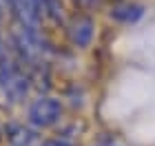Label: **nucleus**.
Here are the masks:
<instances>
[{
  "label": "nucleus",
  "instance_id": "1",
  "mask_svg": "<svg viewBox=\"0 0 155 146\" xmlns=\"http://www.w3.org/2000/svg\"><path fill=\"white\" fill-rule=\"evenodd\" d=\"M0 91L13 104L22 102L29 93V82H27L25 73L18 69V64H13L9 60L0 62Z\"/></svg>",
  "mask_w": 155,
  "mask_h": 146
},
{
  "label": "nucleus",
  "instance_id": "2",
  "mask_svg": "<svg viewBox=\"0 0 155 146\" xmlns=\"http://www.w3.org/2000/svg\"><path fill=\"white\" fill-rule=\"evenodd\" d=\"M62 117V104L51 95H40L29 106V122L36 128H49Z\"/></svg>",
  "mask_w": 155,
  "mask_h": 146
},
{
  "label": "nucleus",
  "instance_id": "3",
  "mask_svg": "<svg viewBox=\"0 0 155 146\" xmlns=\"http://www.w3.org/2000/svg\"><path fill=\"white\" fill-rule=\"evenodd\" d=\"M69 38L75 47H89L93 40V20L89 16H75L69 22Z\"/></svg>",
  "mask_w": 155,
  "mask_h": 146
},
{
  "label": "nucleus",
  "instance_id": "4",
  "mask_svg": "<svg viewBox=\"0 0 155 146\" xmlns=\"http://www.w3.org/2000/svg\"><path fill=\"white\" fill-rule=\"evenodd\" d=\"M142 13H144L142 5L129 2V5H120V7H115V9H111V18L120 20V22H135V20L142 18Z\"/></svg>",
  "mask_w": 155,
  "mask_h": 146
},
{
  "label": "nucleus",
  "instance_id": "5",
  "mask_svg": "<svg viewBox=\"0 0 155 146\" xmlns=\"http://www.w3.org/2000/svg\"><path fill=\"white\" fill-rule=\"evenodd\" d=\"M38 146H71V144L64 142V140H47V142H42Z\"/></svg>",
  "mask_w": 155,
  "mask_h": 146
},
{
  "label": "nucleus",
  "instance_id": "6",
  "mask_svg": "<svg viewBox=\"0 0 155 146\" xmlns=\"http://www.w3.org/2000/svg\"><path fill=\"white\" fill-rule=\"evenodd\" d=\"M80 7H84V9H91V7H95L97 5V0H75Z\"/></svg>",
  "mask_w": 155,
  "mask_h": 146
},
{
  "label": "nucleus",
  "instance_id": "7",
  "mask_svg": "<svg viewBox=\"0 0 155 146\" xmlns=\"http://www.w3.org/2000/svg\"><path fill=\"white\" fill-rule=\"evenodd\" d=\"M0 11H11V0H0Z\"/></svg>",
  "mask_w": 155,
  "mask_h": 146
},
{
  "label": "nucleus",
  "instance_id": "8",
  "mask_svg": "<svg viewBox=\"0 0 155 146\" xmlns=\"http://www.w3.org/2000/svg\"><path fill=\"white\" fill-rule=\"evenodd\" d=\"M102 146H113V144H102Z\"/></svg>",
  "mask_w": 155,
  "mask_h": 146
}]
</instances>
